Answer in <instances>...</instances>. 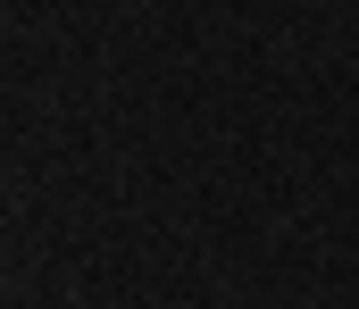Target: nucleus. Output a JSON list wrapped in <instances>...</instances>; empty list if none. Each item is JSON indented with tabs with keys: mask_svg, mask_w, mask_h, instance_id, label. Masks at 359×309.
<instances>
[]
</instances>
